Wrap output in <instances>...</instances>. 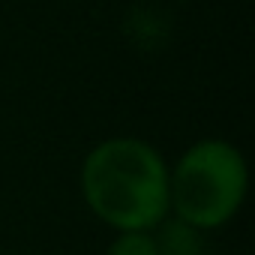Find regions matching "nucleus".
<instances>
[{
  "mask_svg": "<svg viewBox=\"0 0 255 255\" xmlns=\"http://www.w3.org/2000/svg\"><path fill=\"white\" fill-rule=\"evenodd\" d=\"M81 195L114 231H153L171 213L162 153L132 135L99 141L81 162Z\"/></svg>",
  "mask_w": 255,
  "mask_h": 255,
  "instance_id": "1",
  "label": "nucleus"
},
{
  "mask_svg": "<svg viewBox=\"0 0 255 255\" xmlns=\"http://www.w3.org/2000/svg\"><path fill=\"white\" fill-rule=\"evenodd\" d=\"M249 189L243 153L225 138L195 141L168 168V201L180 222L213 231L234 219Z\"/></svg>",
  "mask_w": 255,
  "mask_h": 255,
  "instance_id": "2",
  "label": "nucleus"
},
{
  "mask_svg": "<svg viewBox=\"0 0 255 255\" xmlns=\"http://www.w3.org/2000/svg\"><path fill=\"white\" fill-rule=\"evenodd\" d=\"M108 255H159L153 231H120L108 246Z\"/></svg>",
  "mask_w": 255,
  "mask_h": 255,
  "instance_id": "4",
  "label": "nucleus"
},
{
  "mask_svg": "<svg viewBox=\"0 0 255 255\" xmlns=\"http://www.w3.org/2000/svg\"><path fill=\"white\" fill-rule=\"evenodd\" d=\"M159 234L156 237V249L159 255H201L204 246H201V231L180 222L177 216L174 219H165L162 225H156Z\"/></svg>",
  "mask_w": 255,
  "mask_h": 255,
  "instance_id": "3",
  "label": "nucleus"
}]
</instances>
